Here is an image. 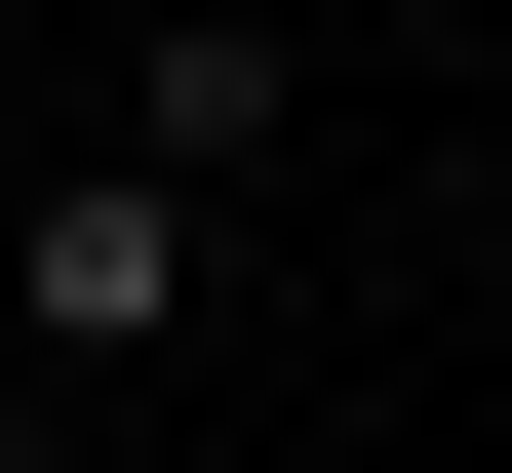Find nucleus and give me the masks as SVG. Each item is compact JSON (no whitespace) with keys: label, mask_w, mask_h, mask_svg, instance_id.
<instances>
[{"label":"nucleus","mask_w":512,"mask_h":473,"mask_svg":"<svg viewBox=\"0 0 512 473\" xmlns=\"http://www.w3.org/2000/svg\"><path fill=\"white\" fill-rule=\"evenodd\" d=\"M158 316H197V198H158V158L0 198V355H158Z\"/></svg>","instance_id":"1"},{"label":"nucleus","mask_w":512,"mask_h":473,"mask_svg":"<svg viewBox=\"0 0 512 473\" xmlns=\"http://www.w3.org/2000/svg\"><path fill=\"white\" fill-rule=\"evenodd\" d=\"M119 158H158V198H237V158H276V0H158V79H119Z\"/></svg>","instance_id":"2"}]
</instances>
